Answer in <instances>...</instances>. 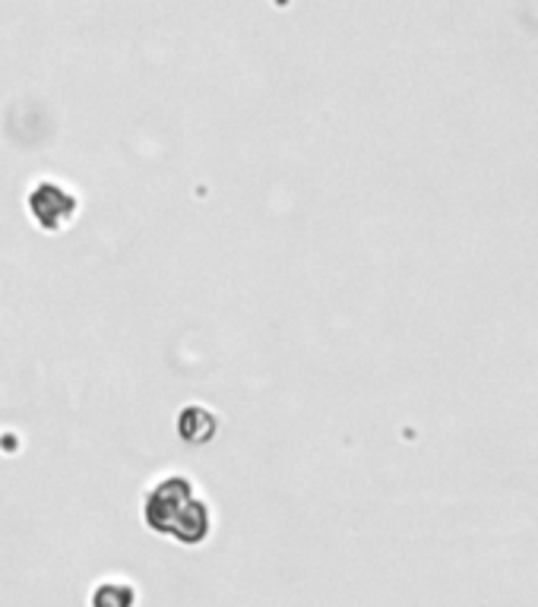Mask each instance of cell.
<instances>
[{
    "mask_svg": "<svg viewBox=\"0 0 538 607\" xmlns=\"http://www.w3.org/2000/svg\"><path fill=\"white\" fill-rule=\"evenodd\" d=\"M146 526L180 544H200L210 538V506L193 497L187 478L162 481L146 501Z\"/></svg>",
    "mask_w": 538,
    "mask_h": 607,
    "instance_id": "cell-1",
    "label": "cell"
},
{
    "mask_svg": "<svg viewBox=\"0 0 538 607\" xmlns=\"http://www.w3.org/2000/svg\"><path fill=\"white\" fill-rule=\"evenodd\" d=\"M137 605V592L130 582L124 579H105L96 585L92 592V607H134Z\"/></svg>",
    "mask_w": 538,
    "mask_h": 607,
    "instance_id": "cell-2",
    "label": "cell"
}]
</instances>
